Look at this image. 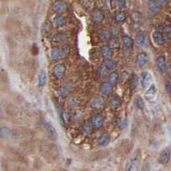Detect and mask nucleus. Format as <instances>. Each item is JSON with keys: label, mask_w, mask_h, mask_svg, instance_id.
Listing matches in <instances>:
<instances>
[{"label": "nucleus", "mask_w": 171, "mask_h": 171, "mask_svg": "<svg viewBox=\"0 0 171 171\" xmlns=\"http://www.w3.org/2000/svg\"><path fill=\"white\" fill-rule=\"evenodd\" d=\"M70 52V47L68 45H61V46H57L51 49V58L52 60L58 61V60H62L68 58Z\"/></svg>", "instance_id": "f257e3e1"}, {"label": "nucleus", "mask_w": 171, "mask_h": 171, "mask_svg": "<svg viewBox=\"0 0 171 171\" xmlns=\"http://www.w3.org/2000/svg\"><path fill=\"white\" fill-rule=\"evenodd\" d=\"M51 72H52V75L55 78H63L65 74H66V67L63 63H57L52 67Z\"/></svg>", "instance_id": "f03ea898"}, {"label": "nucleus", "mask_w": 171, "mask_h": 171, "mask_svg": "<svg viewBox=\"0 0 171 171\" xmlns=\"http://www.w3.org/2000/svg\"><path fill=\"white\" fill-rule=\"evenodd\" d=\"M104 106H105V100L102 97H95L90 102V107L96 110H102L104 109Z\"/></svg>", "instance_id": "7ed1b4c3"}, {"label": "nucleus", "mask_w": 171, "mask_h": 171, "mask_svg": "<svg viewBox=\"0 0 171 171\" xmlns=\"http://www.w3.org/2000/svg\"><path fill=\"white\" fill-rule=\"evenodd\" d=\"M43 127H44L45 132L48 133V135L51 137L52 139H57L58 138V132L55 128V127L52 125V123L50 121L44 120L43 122Z\"/></svg>", "instance_id": "20e7f679"}, {"label": "nucleus", "mask_w": 171, "mask_h": 171, "mask_svg": "<svg viewBox=\"0 0 171 171\" xmlns=\"http://www.w3.org/2000/svg\"><path fill=\"white\" fill-rule=\"evenodd\" d=\"M73 88H74L73 83L70 81H67L66 83H64L63 85L58 88V96H60V97H66L68 93H70V92L73 91Z\"/></svg>", "instance_id": "39448f33"}, {"label": "nucleus", "mask_w": 171, "mask_h": 171, "mask_svg": "<svg viewBox=\"0 0 171 171\" xmlns=\"http://www.w3.org/2000/svg\"><path fill=\"white\" fill-rule=\"evenodd\" d=\"M91 19H92V22L96 24L101 23L104 19V13L102 10L100 9H94L92 10V14H91Z\"/></svg>", "instance_id": "423d86ee"}, {"label": "nucleus", "mask_w": 171, "mask_h": 171, "mask_svg": "<svg viewBox=\"0 0 171 171\" xmlns=\"http://www.w3.org/2000/svg\"><path fill=\"white\" fill-rule=\"evenodd\" d=\"M68 9V5L62 0H57L53 4H52V10L56 13L62 14L64 13L65 11Z\"/></svg>", "instance_id": "0eeeda50"}, {"label": "nucleus", "mask_w": 171, "mask_h": 171, "mask_svg": "<svg viewBox=\"0 0 171 171\" xmlns=\"http://www.w3.org/2000/svg\"><path fill=\"white\" fill-rule=\"evenodd\" d=\"M104 116H103L102 115H100V114L93 115V116L91 117V119H90V122L92 123V125L93 126V127H94V128H97V129L102 127L103 125H104Z\"/></svg>", "instance_id": "6e6552de"}, {"label": "nucleus", "mask_w": 171, "mask_h": 171, "mask_svg": "<svg viewBox=\"0 0 171 171\" xmlns=\"http://www.w3.org/2000/svg\"><path fill=\"white\" fill-rule=\"evenodd\" d=\"M149 62V56L146 52H141L137 56L136 63L140 68H144Z\"/></svg>", "instance_id": "1a4fd4ad"}, {"label": "nucleus", "mask_w": 171, "mask_h": 171, "mask_svg": "<svg viewBox=\"0 0 171 171\" xmlns=\"http://www.w3.org/2000/svg\"><path fill=\"white\" fill-rule=\"evenodd\" d=\"M135 42L137 45H139L141 48L148 47V39L146 35L144 34H139L135 38Z\"/></svg>", "instance_id": "9d476101"}, {"label": "nucleus", "mask_w": 171, "mask_h": 171, "mask_svg": "<svg viewBox=\"0 0 171 171\" xmlns=\"http://www.w3.org/2000/svg\"><path fill=\"white\" fill-rule=\"evenodd\" d=\"M141 84L144 89H147L151 84V75L148 71H145L142 74Z\"/></svg>", "instance_id": "9b49d317"}, {"label": "nucleus", "mask_w": 171, "mask_h": 171, "mask_svg": "<svg viewBox=\"0 0 171 171\" xmlns=\"http://www.w3.org/2000/svg\"><path fill=\"white\" fill-rule=\"evenodd\" d=\"M170 158V150L169 148H166L164 150H162V152L160 154V157H159V162L161 164H167L169 161Z\"/></svg>", "instance_id": "f8f14e48"}, {"label": "nucleus", "mask_w": 171, "mask_h": 171, "mask_svg": "<svg viewBox=\"0 0 171 171\" xmlns=\"http://www.w3.org/2000/svg\"><path fill=\"white\" fill-rule=\"evenodd\" d=\"M147 6H148L149 11L153 15L158 13L159 10H160V5L154 0H149L148 3H147Z\"/></svg>", "instance_id": "ddd939ff"}, {"label": "nucleus", "mask_w": 171, "mask_h": 171, "mask_svg": "<svg viewBox=\"0 0 171 171\" xmlns=\"http://www.w3.org/2000/svg\"><path fill=\"white\" fill-rule=\"evenodd\" d=\"M112 86H113L109 82H104L99 86V90L104 95H110L112 93Z\"/></svg>", "instance_id": "4468645a"}, {"label": "nucleus", "mask_w": 171, "mask_h": 171, "mask_svg": "<svg viewBox=\"0 0 171 171\" xmlns=\"http://www.w3.org/2000/svg\"><path fill=\"white\" fill-rule=\"evenodd\" d=\"M109 104H110V107H111V109L113 110H116V109H118L122 104V101H121L119 96L113 95L110 100H109Z\"/></svg>", "instance_id": "2eb2a0df"}, {"label": "nucleus", "mask_w": 171, "mask_h": 171, "mask_svg": "<svg viewBox=\"0 0 171 171\" xmlns=\"http://www.w3.org/2000/svg\"><path fill=\"white\" fill-rule=\"evenodd\" d=\"M157 69L160 72H164L167 68L166 65V58L164 56H159L157 59Z\"/></svg>", "instance_id": "dca6fc26"}, {"label": "nucleus", "mask_w": 171, "mask_h": 171, "mask_svg": "<svg viewBox=\"0 0 171 171\" xmlns=\"http://www.w3.org/2000/svg\"><path fill=\"white\" fill-rule=\"evenodd\" d=\"M156 93H157V88H156V86L155 85H150L148 89H147V91L146 92V99L148 100V101H151L152 99H153L155 95H156Z\"/></svg>", "instance_id": "f3484780"}, {"label": "nucleus", "mask_w": 171, "mask_h": 171, "mask_svg": "<svg viewBox=\"0 0 171 171\" xmlns=\"http://www.w3.org/2000/svg\"><path fill=\"white\" fill-rule=\"evenodd\" d=\"M51 30H52V25H51V21L49 20L45 21L42 26V28H41V33L44 36H48L49 34L51 33Z\"/></svg>", "instance_id": "a211bd4d"}, {"label": "nucleus", "mask_w": 171, "mask_h": 171, "mask_svg": "<svg viewBox=\"0 0 171 171\" xmlns=\"http://www.w3.org/2000/svg\"><path fill=\"white\" fill-rule=\"evenodd\" d=\"M101 54L104 58L107 59V58H111L113 55L112 47L109 45H104L101 47Z\"/></svg>", "instance_id": "6ab92c4d"}, {"label": "nucleus", "mask_w": 171, "mask_h": 171, "mask_svg": "<svg viewBox=\"0 0 171 171\" xmlns=\"http://www.w3.org/2000/svg\"><path fill=\"white\" fill-rule=\"evenodd\" d=\"M138 82H139V77L135 73H133L131 75L129 81V88L131 90V92H133L134 89L136 88L137 86H138Z\"/></svg>", "instance_id": "aec40b11"}, {"label": "nucleus", "mask_w": 171, "mask_h": 171, "mask_svg": "<svg viewBox=\"0 0 171 171\" xmlns=\"http://www.w3.org/2000/svg\"><path fill=\"white\" fill-rule=\"evenodd\" d=\"M152 39H153L154 42H155L156 44H159V45L164 44V36H163V34H161L160 32H158V31L154 32L153 34H152Z\"/></svg>", "instance_id": "412c9836"}, {"label": "nucleus", "mask_w": 171, "mask_h": 171, "mask_svg": "<svg viewBox=\"0 0 171 171\" xmlns=\"http://www.w3.org/2000/svg\"><path fill=\"white\" fill-rule=\"evenodd\" d=\"M68 40V36L65 34H57L52 37V41L55 43H63Z\"/></svg>", "instance_id": "4be33fe9"}, {"label": "nucleus", "mask_w": 171, "mask_h": 171, "mask_svg": "<svg viewBox=\"0 0 171 171\" xmlns=\"http://www.w3.org/2000/svg\"><path fill=\"white\" fill-rule=\"evenodd\" d=\"M126 13L122 11V10H119V11H116L115 14V21H116L117 23H122L126 20Z\"/></svg>", "instance_id": "5701e85b"}, {"label": "nucleus", "mask_w": 171, "mask_h": 171, "mask_svg": "<svg viewBox=\"0 0 171 171\" xmlns=\"http://www.w3.org/2000/svg\"><path fill=\"white\" fill-rule=\"evenodd\" d=\"M67 22L66 18L62 16H56L54 17V24L57 27H62L65 26V24Z\"/></svg>", "instance_id": "b1692460"}, {"label": "nucleus", "mask_w": 171, "mask_h": 171, "mask_svg": "<svg viewBox=\"0 0 171 171\" xmlns=\"http://www.w3.org/2000/svg\"><path fill=\"white\" fill-rule=\"evenodd\" d=\"M93 126L92 125V123L90 122H85L83 124V126L81 127V131L82 133L86 134V135H90L91 133H92V131H93Z\"/></svg>", "instance_id": "393cba45"}, {"label": "nucleus", "mask_w": 171, "mask_h": 171, "mask_svg": "<svg viewBox=\"0 0 171 171\" xmlns=\"http://www.w3.org/2000/svg\"><path fill=\"white\" fill-rule=\"evenodd\" d=\"M98 143L102 146H105L109 143V136L107 133H102L98 139Z\"/></svg>", "instance_id": "a878e982"}, {"label": "nucleus", "mask_w": 171, "mask_h": 171, "mask_svg": "<svg viewBox=\"0 0 171 171\" xmlns=\"http://www.w3.org/2000/svg\"><path fill=\"white\" fill-rule=\"evenodd\" d=\"M118 79H119V75L118 73L116 71H113L112 73H110L108 77V82L109 84H111L112 86H116L118 82Z\"/></svg>", "instance_id": "bb28decb"}, {"label": "nucleus", "mask_w": 171, "mask_h": 171, "mask_svg": "<svg viewBox=\"0 0 171 171\" xmlns=\"http://www.w3.org/2000/svg\"><path fill=\"white\" fill-rule=\"evenodd\" d=\"M104 66H105L106 69L113 71L116 68V62L111 58H107L104 61Z\"/></svg>", "instance_id": "cd10ccee"}, {"label": "nucleus", "mask_w": 171, "mask_h": 171, "mask_svg": "<svg viewBox=\"0 0 171 171\" xmlns=\"http://www.w3.org/2000/svg\"><path fill=\"white\" fill-rule=\"evenodd\" d=\"M122 44L123 46L126 48H132L133 45V39L129 37L128 35H123L122 37Z\"/></svg>", "instance_id": "c85d7f7f"}, {"label": "nucleus", "mask_w": 171, "mask_h": 171, "mask_svg": "<svg viewBox=\"0 0 171 171\" xmlns=\"http://www.w3.org/2000/svg\"><path fill=\"white\" fill-rule=\"evenodd\" d=\"M140 164V160H139V158H137V157H134L133 158L132 160L130 161L129 164H128V166L127 167V170H136L137 169H138V165Z\"/></svg>", "instance_id": "c756f323"}, {"label": "nucleus", "mask_w": 171, "mask_h": 171, "mask_svg": "<svg viewBox=\"0 0 171 171\" xmlns=\"http://www.w3.org/2000/svg\"><path fill=\"white\" fill-rule=\"evenodd\" d=\"M133 102H134V104H135V106H136L138 109L143 110L144 108H145V104H144L143 103V99L140 98V95H137L136 97L134 98Z\"/></svg>", "instance_id": "7c9ffc66"}, {"label": "nucleus", "mask_w": 171, "mask_h": 171, "mask_svg": "<svg viewBox=\"0 0 171 171\" xmlns=\"http://www.w3.org/2000/svg\"><path fill=\"white\" fill-rule=\"evenodd\" d=\"M55 108H56V110L58 112V116H59V118L61 120V122H62V124L64 125V118H63V111H62V106L58 104V102L55 103Z\"/></svg>", "instance_id": "2f4dec72"}, {"label": "nucleus", "mask_w": 171, "mask_h": 171, "mask_svg": "<svg viewBox=\"0 0 171 171\" xmlns=\"http://www.w3.org/2000/svg\"><path fill=\"white\" fill-rule=\"evenodd\" d=\"M46 81H47V77H46L45 72L41 71L39 75V85L40 86H44L46 84Z\"/></svg>", "instance_id": "473e14b6"}, {"label": "nucleus", "mask_w": 171, "mask_h": 171, "mask_svg": "<svg viewBox=\"0 0 171 171\" xmlns=\"http://www.w3.org/2000/svg\"><path fill=\"white\" fill-rule=\"evenodd\" d=\"M109 46H111L112 48H119L120 46V42L116 36H113L109 39Z\"/></svg>", "instance_id": "72a5a7b5"}, {"label": "nucleus", "mask_w": 171, "mask_h": 171, "mask_svg": "<svg viewBox=\"0 0 171 171\" xmlns=\"http://www.w3.org/2000/svg\"><path fill=\"white\" fill-rule=\"evenodd\" d=\"M116 126L118 127L119 128L122 129L125 128L127 126V121L126 119H119L116 121Z\"/></svg>", "instance_id": "f704fd0d"}, {"label": "nucleus", "mask_w": 171, "mask_h": 171, "mask_svg": "<svg viewBox=\"0 0 171 171\" xmlns=\"http://www.w3.org/2000/svg\"><path fill=\"white\" fill-rule=\"evenodd\" d=\"M0 135L3 139H5V138H8L9 135H10V130L8 129L7 127H2L1 130H0Z\"/></svg>", "instance_id": "c9c22d12"}, {"label": "nucleus", "mask_w": 171, "mask_h": 171, "mask_svg": "<svg viewBox=\"0 0 171 171\" xmlns=\"http://www.w3.org/2000/svg\"><path fill=\"white\" fill-rule=\"evenodd\" d=\"M80 2L81 3L82 5L86 8H90V7H92V3H93V1L92 0H80Z\"/></svg>", "instance_id": "e433bc0d"}, {"label": "nucleus", "mask_w": 171, "mask_h": 171, "mask_svg": "<svg viewBox=\"0 0 171 171\" xmlns=\"http://www.w3.org/2000/svg\"><path fill=\"white\" fill-rule=\"evenodd\" d=\"M164 34L167 36L168 39H171V25H167L166 27H164Z\"/></svg>", "instance_id": "4c0bfd02"}, {"label": "nucleus", "mask_w": 171, "mask_h": 171, "mask_svg": "<svg viewBox=\"0 0 171 171\" xmlns=\"http://www.w3.org/2000/svg\"><path fill=\"white\" fill-rule=\"evenodd\" d=\"M164 86H165V89H166V91H167L168 92H171V82L170 81H167L165 82V85H164Z\"/></svg>", "instance_id": "58836bf2"}, {"label": "nucleus", "mask_w": 171, "mask_h": 171, "mask_svg": "<svg viewBox=\"0 0 171 171\" xmlns=\"http://www.w3.org/2000/svg\"><path fill=\"white\" fill-rule=\"evenodd\" d=\"M160 6H164L167 3L168 0H155Z\"/></svg>", "instance_id": "ea45409f"}, {"label": "nucleus", "mask_w": 171, "mask_h": 171, "mask_svg": "<svg viewBox=\"0 0 171 171\" xmlns=\"http://www.w3.org/2000/svg\"><path fill=\"white\" fill-rule=\"evenodd\" d=\"M169 75L171 76V64H170V66L169 67Z\"/></svg>", "instance_id": "a19ab883"}]
</instances>
